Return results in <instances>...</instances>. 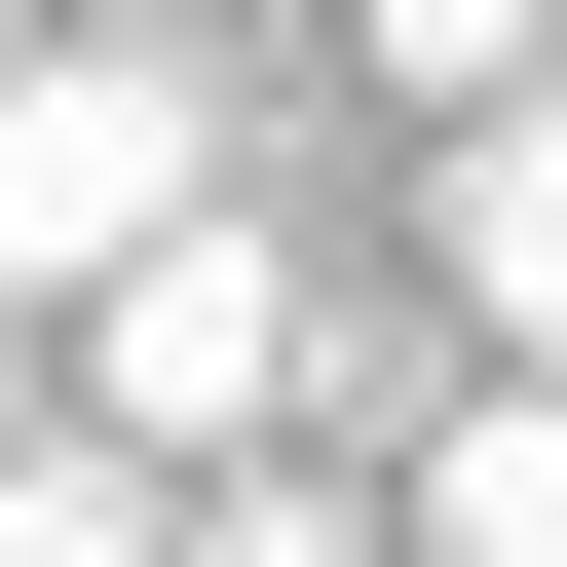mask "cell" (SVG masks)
Returning a JSON list of instances; mask_svg holds the SVG:
<instances>
[{
  "instance_id": "6",
  "label": "cell",
  "mask_w": 567,
  "mask_h": 567,
  "mask_svg": "<svg viewBox=\"0 0 567 567\" xmlns=\"http://www.w3.org/2000/svg\"><path fill=\"white\" fill-rule=\"evenodd\" d=\"M0 567H152V454L76 416V454H0Z\"/></svg>"
},
{
  "instance_id": "1",
  "label": "cell",
  "mask_w": 567,
  "mask_h": 567,
  "mask_svg": "<svg viewBox=\"0 0 567 567\" xmlns=\"http://www.w3.org/2000/svg\"><path fill=\"white\" fill-rule=\"evenodd\" d=\"M189 227V76L152 39H0V303H114Z\"/></svg>"
},
{
  "instance_id": "2",
  "label": "cell",
  "mask_w": 567,
  "mask_h": 567,
  "mask_svg": "<svg viewBox=\"0 0 567 567\" xmlns=\"http://www.w3.org/2000/svg\"><path fill=\"white\" fill-rule=\"evenodd\" d=\"M76 416H114V454H265V416H303V265H265V227L189 189V227L114 265V303H76Z\"/></svg>"
},
{
  "instance_id": "3",
  "label": "cell",
  "mask_w": 567,
  "mask_h": 567,
  "mask_svg": "<svg viewBox=\"0 0 567 567\" xmlns=\"http://www.w3.org/2000/svg\"><path fill=\"white\" fill-rule=\"evenodd\" d=\"M454 303L567 379V76H529V114H454Z\"/></svg>"
},
{
  "instance_id": "4",
  "label": "cell",
  "mask_w": 567,
  "mask_h": 567,
  "mask_svg": "<svg viewBox=\"0 0 567 567\" xmlns=\"http://www.w3.org/2000/svg\"><path fill=\"white\" fill-rule=\"evenodd\" d=\"M416 567H567V379H492V416L416 454Z\"/></svg>"
},
{
  "instance_id": "5",
  "label": "cell",
  "mask_w": 567,
  "mask_h": 567,
  "mask_svg": "<svg viewBox=\"0 0 567 567\" xmlns=\"http://www.w3.org/2000/svg\"><path fill=\"white\" fill-rule=\"evenodd\" d=\"M379 76H416V114H529V76H567V0H379Z\"/></svg>"
}]
</instances>
